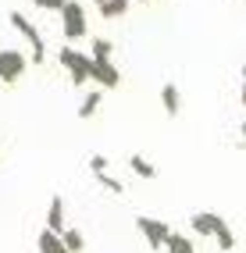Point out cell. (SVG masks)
<instances>
[{
	"label": "cell",
	"mask_w": 246,
	"mask_h": 253,
	"mask_svg": "<svg viewBox=\"0 0 246 253\" xmlns=\"http://www.w3.org/2000/svg\"><path fill=\"white\" fill-rule=\"evenodd\" d=\"M57 61L68 68V75H72V86H86V82L93 79V57L89 54H82V50H75V46H64L61 54H57Z\"/></svg>",
	"instance_id": "6da1fadb"
},
{
	"label": "cell",
	"mask_w": 246,
	"mask_h": 253,
	"mask_svg": "<svg viewBox=\"0 0 246 253\" xmlns=\"http://www.w3.org/2000/svg\"><path fill=\"white\" fill-rule=\"evenodd\" d=\"M7 18H11V25H14V29H18L22 36L29 40V46H32V64H43V61H46V46H43V36H40V29L32 25V22L25 18V14H18V11H11Z\"/></svg>",
	"instance_id": "7a4b0ae2"
},
{
	"label": "cell",
	"mask_w": 246,
	"mask_h": 253,
	"mask_svg": "<svg viewBox=\"0 0 246 253\" xmlns=\"http://www.w3.org/2000/svg\"><path fill=\"white\" fill-rule=\"evenodd\" d=\"M61 25H64V36H68L72 43H75V40H86V11H82V4L64 0V7H61Z\"/></svg>",
	"instance_id": "3957f363"
},
{
	"label": "cell",
	"mask_w": 246,
	"mask_h": 253,
	"mask_svg": "<svg viewBox=\"0 0 246 253\" xmlns=\"http://www.w3.org/2000/svg\"><path fill=\"white\" fill-rule=\"evenodd\" d=\"M136 228L143 232V239L150 250H164V239H168V221H157V217H136Z\"/></svg>",
	"instance_id": "277c9868"
},
{
	"label": "cell",
	"mask_w": 246,
	"mask_h": 253,
	"mask_svg": "<svg viewBox=\"0 0 246 253\" xmlns=\"http://www.w3.org/2000/svg\"><path fill=\"white\" fill-rule=\"evenodd\" d=\"M25 68H29V61L18 54V50H0V82H18L22 75H25Z\"/></svg>",
	"instance_id": "5b68a950"
},
{
	"label": "cell",
	"mask_w": 246,
	"mask_h": 253,
	"mask_svg": "<svg viewBox=\"0 0 246 253\" xmlns=\"http://www.w3.org/2000/svg\"><path fill=\"white\" fill-rule=\"evenodd\" d=\"M93 79L100 82V86H107V89H114L122 82V72L114 68V61H93Z\"/></svg>",
	"instance_id": "8992f818"
},
{
	"label": "cell",
	"mask_w": 246,
	"mask_h": 253,
	"mask_svg": "<svg viewBox=\"0 0 246 253\" xmlns=\"http://www.w3.org/2000/svg\"><path fill=\"white\" fill-rule=\"evenodd\" d=\"M161 104H164V111H168L171 118L182 111V93H178L175 82H164V89H161Z\"/></svg>",
	"instance_id": "52a82bcc"
},
{
	"label": "cell",
	"mask_w": 246,
	"mask_h": 253,
	"mask_svg": "<svg viewBox=\"0 0 246 253\" xmlns=\"http://www.w3.org/2000/svg\"><path fill=\"white\" fill-rule=\"evenodd\" d=\"M40 253H68V246H64V239H61V235L54 232V228H43L40 232Z\"/></svg>",
	"instance_id": "ba28073f"
},
{
	"label": "cell",
	"mask_w": 246,
	"mask_h": 253,
	"mask_svg": "<svg viewBox=\"0 0 246 253\" xmlns=\"http://www.w3.org/2000/svg\"><path fill=\"white\" fill-rule=\"evenodd\" d=\"M218 221H221V217H218V214H210V211L193 214V217H189V225H193V232H196V235H214Z\"/></svg>",
	"instance_id": "9c48e42d"
},
{
	"label": "cell",
	"mask_w": 246,
	"mask_h": 253,
	"mask_svg": "<svg viewBox=\"0 0 246 253\" xmlns=\"http://www.w3.org/2000/svg\"><path fill=\"white\" fill-rule=\"evenodd\" d=\"M46 228H54L57 235L68 228V225H64V200H61V196L50 200V211H46Z\"/></svg>",
	"instance_id": "30bf717a"
},
{
	"label": "cell",
	"mask_w": 246,
	"mask_h": 253,
	"mask_svg": "<svg viewBox=\"0 0 246 253\" xmlns=\"http://www.w3.org/2000/svg\"><path fill=\"white\" fill-rule=\"evenodd\" d=\"M164 250H168V253H196V246L186 239V235H178V232H168V239H164Z\"/></svg>",
	"instance_id": "8fae6325"
},
{
	"label": "cell",
	"mask_w": 246,
	"mask_h": 253,
	"mask_svg": "<svg viewBox=\"0 0 246 253\" xmlns=\"http://www.w3.org/2000/svg\"><path fill=\"white\" fill-rule=\"evenodd\" d=\"M128 168H132V171H136L139 178H157V168H154L150 161H146L143 154H132V157H128Z\"/></svg>",
	"instance_id": "7c38bea8"
},
{
	"label": "cell",
	"mask_w": 246,
	"mask_h": 253,
	"mask_svg": "<svg viewBox=\"0 0 246 253\" xmlns=\"http://www.w3.org/2000/svg\"><path fill=\"white\" fill-rule=\"evenodd\" d=\"M104 104V96H100V89H93V93H86V100H82V104H79V118H82V122H86V118H93L96 114V107H100Z\"/></svg>",
	"instance_id": "4fadbf2b"
},
{
	"label": "cell",
	"mask_w": 246,
	"mask_h": 253,
	"mask_svg": "<svg viewBox=\"0 0 246 253\" xmlns=\"http://www.w3.org/2000/svg\"><path fill=\"white\" fill-rule=\"evenodd\" d=\"M214 239H218V246H221L225 253L236 246V235H232V228H228V221H225V217H221V221H218V228H214Z\"/></svg>",
	"instance_id": "5bb4252c"
},
{
	"label": "cell",
	"mask_w": 246,
	"mask_h": 253,
	"mask_svg": "<svg viewBox=\"0 0 246 253\" xmlns=\"http://www.w3.org/2000/svg\"><path fill=\"white\" fill-rule=\"evenodd\" d=\"M128 4H132V0H104L100 14H104V18H122V14L128 11Z\"/></svg>",
	"instance_id": "9a60e30c"
},
{
	"label": "cell",
	"mask_w": 246,
	"mask_h": 253,
	"mask_svg": "<svg viewBox=\"0 0 246 253\" xmlns=\"http://www.w3.org/2000/svg\"><path fill=\"white\" fill-rule=\"evenodd\" d=\"M61 239H64V246H68V253H82V250H86V239H82V232H75V228H64Z\"/></svg>",
	"instance_id": "2e32d148"
},
{
	"label": "cell",
	"mask_w": 246,
	"mask_h": 253,
	"mask_svg": "<svg viewBox=\"0 0 246 253\" xmlns=\"http://www.w3.org/2000/svg\"><path fill=\"white\" fill-rule=\"evenodd\" d=\"M89 57H93V61H111V57H114V46H111L107 40H93Z\"/></svg>",
	"instance_id": "e0dca14e"
},
{
	"label": "cell",
	"mask_w": 246,
	"mask_h": 253,
	"mask_svg": "<svg viewBox=\"0 0 246 253\" xmlns=\"http://www.w3.org/2000/svg\"><path fill=\"white\" fill-rule=\"evenodd\" d=\"M96 182H100L104 189H111L114 196H118V193H125V185H122L118 178H114V175H107V171H96Z\"/></svg>",
	"instance_id": "ac0fdd59"
},
{
	"label": "cell",
	"mask_w": 246,
	"mask_h": 253,
	"mask_svg": "<svg viewBox=\"0 0 246 253\" xmlns=\"http://www.w3.org/2000/svg\"><path fill=\"white\" fill-rule=\"evenodd\" d=\"M89 171H93V175H96V171H107V157H104V154L89 157Z\"/></svg>",
	"instance_id": "d6986e66"
},
{
	"label": "cell",
	"mask_w": 246,
	"mask_h": 253,
	"mask_svg": "<svg viewBox=\"0 0 246 253\" xmlns=\"http://www.w3.org/2000/svg\"><path fill=\"white\" fill-rule=\"evenodd\" d=\"M36 7H40V11H61L64 0H36Z\"/></svg>",
	"instance_id": "ffe728a7"
},
{
	"label": "cell",
	"mask_w": 246,
	"mask_h": 253,
	"mask_svg": "<svg viewBox=\"0 0 246 253\" xmlns=\"http://www.w3.org/2000/svg\"><path fill=\"white\" fill-rule=\"evenodd\" d=\"M243 107H246V82H243Z\"/></svg>",
	"instance_id": "44dd1931"
},
{
	"label": "cell",
	"mask_w": 246,
	"mask_h": 253,
	"mask_svg": "<svg viewBox=\"0 0 246 253\" xmlns=\"http://www.w3.org/2000/svg\"><path fill=\"white\" fill-rule=\"evenodd\" d=\"M243 139H246V122H243Z\"/></svg>",
	"instance_id": "7402d4cb"
},
{
	"label": "cell",
	"mask_w": 246,
	"mask_h": 253,
	"mask_svg": "<svg viewBox=\"0 0 246 253\" xmlns=\"http://www.w3.org/2000/svg\"><path fill=\"white\" fill-rule=\"evenodd\" d=\"M243 82H246V64H243Z\"/></svg>",
	"instance_id": "603a6c76"
},
{
	"label": "cell",
	"mask_w": 246,
	"mask_h": 253,
	"mask_svg": "<svg viewBox=\"0 0 246 253\" xmlns=\"http://www.w3.org/2000/svg\"><path fill=\"white\" fill-rule=\"evenodd\" d=\"M93 4H104V0H93Z\"/></svg>",
	"instance_id": "cb8c5ba5"
},
{
	"label": "cell",
	"mask_w": 246,
	"mask_h": 253,
	"mask_svg": "<svg viewBox=\"0 0 246 253\" xmlns=\"http://www.w3.org/2000/svg\"><path fill=\"white\" fill-rule=\"evenodd\" d=\"M143 4H146V0H143Z\"/></svg>",
	"instance_id": "d4e9b609"
}]
</instances>
